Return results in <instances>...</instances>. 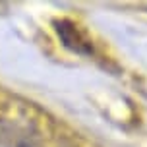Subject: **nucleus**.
Segmentation results:
<instances>
[{"label": "nucleus", "instance_id": "f03ea898", "mask_svg": "<svg viewBox=\"0 0 147 147\" xmlns=\"http://www.w3.org/2000/svg\"><path fill=\"white\" fill-rule=\"evenodd\" d=\"M20 147H29V145H20Z\"/></svg>", "mask_w": 147, "mask_h": 147}, {"label": "nucleus", "instance_id": "f257e3e1", "mask_svg": "<svg viewBox=\"0 0 147 147\" xmlns=\"http://www.w3.org/2000/svg\"><path fill=\"white\" fill-rule=\"evenodd\" d=\"M58 35L62 37V41H64V45H66L68 49H72V51H76V52H91L87 43L81 39V35L76 31L74 25H70V23H66V22L58 23Z\"/></svg>", "mask_w": 147, "mask_h": 147}]
</instances>
